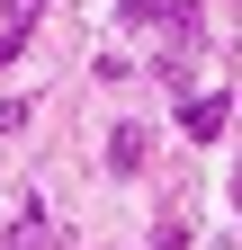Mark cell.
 <instances>
[{
    "label": "cell",
    "mask_w": 242,
    "mask_h": 250,
    "mask_svg": "<svg viewBox=\"0 0 242 250\" xmlns=\"http://www.w3.org/2000/svg\"><path fill=\"white\" fill-rule=\"evenodd\" d=\"M108 170H144V125H117L108 134Z\"/></svg>",
    "instance_id": "3957f363"
},
{
    "label": "cell",
    "mask_w": 242,
    "mask_h": 250,
    "mask_svg": "<svg viewBox=\"0 0 242 250\" xmlns=\"http://www.w3.org/2000/svg\"><path fill=\"white\" fill-rule=\"evenodd\" d=\"M18 45H27V36H9V27H0V62H18Z\"/></svg>",
    "instance_id": "8992f818"
},
{
    "label": "cell",
    "mask_w": 242,
    "mask_h": 250,
    "mask_svg": "<svg viewBox=\"0 0 242 250\" xmlns=\"http://www.w3.org/2000/svg\"><path fill=\"white\" fill-rule=\"evenodd\" d=\"M36 9H45V0H9V36H27V27H36Z\"/></svg>",
    "instance_id": "5b68a950"
},
{
    "label": "cell",
    "mask_w": 242,
    "mask_h": 250,
    "mask_svg": "<svg viewBox=\"0 0 242 250\" xmlns=\"http://www.w3.org/2000/svg\"><path fill=\"white\" fill-rule=\"evenodd\" d=\"M0 250H63V241H54V224H45L36 206H27L18 224H9V241H0Z\"/></svg>",
    "instance_id": "7a4b0ae2"
},
{
    "label": "cell",
    "mask_w": 242,
    "mask_h": 250,
    "mask_svg": "<svg viewBox=\"0 0 242 250\" xmlns=\"http://www.w3.org/2000/svg\"><path fill=\"white\" fill-rule=\"evenodd\" d=\"M224 116H233V99H216V89H206V99H179V125H189L197 143H216V134H224Z\"/></svg>",
    "instance_id": "6da1fadb"
},
{
    "label": "cell",
    "mask_w": 242,
    "mask_h": 250,
    "mask_svg": "<svg viewBox=\"0 0 242 250\" xmlns=\"http://www.w3.org/2000/svg\"><path fill=\"white\" fill-rule=\"evenodd\" d=\"M117 9H126L135 27H162V18H170V0H117Z\"/></svg>",
    "instance_id": "277c9868"
},
{
    "label": "cell",
    "mask_w": 242,
    "mask_h": 250,
    "mask_svg": "<svg viewBox=\"0 0 242 250\" xmlns=\"http://www.w3.org/2000/svg\"><path fill=\"white\" fill-rule=\"evenodd\" d=\"M233 197H242V188H233Z\"/></svg>",
    "instance_id": "52a82bcc"
}]
</instances>
